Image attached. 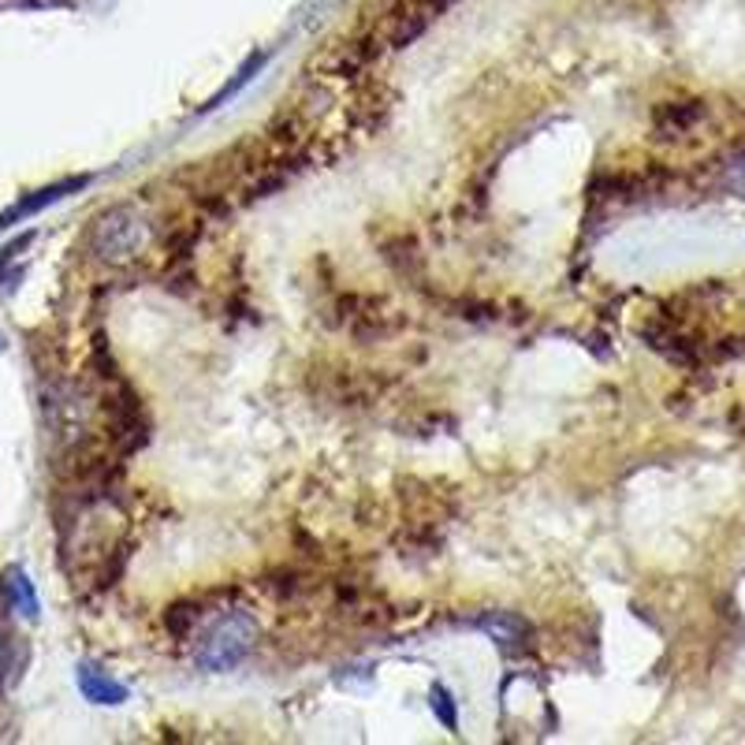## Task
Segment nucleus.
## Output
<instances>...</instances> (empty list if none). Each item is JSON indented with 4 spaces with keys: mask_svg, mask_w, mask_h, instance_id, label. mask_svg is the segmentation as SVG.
I'll list each match as a JSON object with an SVG mask.
<instances>
[{
    "mask_svg": "<svg viewBox=\"0 0 745 745\" xmlns=\"http://www.w3.org/2000/svg\"><path fill=\"white\" fill-rule=\"evenodd\" d=\"M429 704H432V715H437V720L444 723V731H459V709H455V697H451V693L444 690V686H432Z\"/></svg>",
    "mask_w": 745,
    "mask_h": 745,
    "instance_id": "nucleus-6",
    "label": "nucleus"
},
{
    "mask_svg": "<svg viewBox=\"0 0 745 745\" xmlns=\"http://www.w3.org/2000/svg\"><path fill=\"white\" fill-rule=\"evenodd\" d=\"M727 187L738 197H745V154L742 157H734L731 165H727Z\"/></svg>",
    "mask_w": 745,
    "mask_h": 745,
    "instance_id": "nucleus-7",
    "label": "nucleus"
},
{
    "mask_svg": "<svg viewBox=\"0 0 745 745\" xmlns=\"http://www.w3.org/2000/svg\"><path fill=\"white\" fill-rule=\"evenodd\" d=\"M470 627L481 630V634H488L493 641H499L504 648H515L530 637V622H526L522 616H515V611H481V616L470 619Z\"/></svg>",
    "mask_w": 745,
    "mask_h": 745,
    "instance_id": "nucleus-3",
    "label": "nucleus"
},
{
    "mask_svg": "<svg viewBox=\"0 0 745 745\" xmlns=\"http://www.w3.org/2000/svg\"><path fill=\"white\" fill-rule=\"evenodd\" d=\"M149 247V221L138 205H109L90 221V235H87V250L101 266H127L135 261L138 253Z\"/></svg>",
    "mask_w": 745,
    "mask_h": 745,
    "instance_id": "nucleus-1",
    "label": "nucleus"
},
{
    "mask_svg": "<svg viewBox=\"0 0 745 745\" xmlns=\"http://www.w3.org/2000/svg\"><path fill=\"white\" fill-rule=\"evenodd\" d=\"M253 637H258V627H253V619L247 611H224V616H216L210 627H205V634L197 637V648H194V659L202 671H232V667H239L247 653L253 648Z\"/></svg>",
    "mask_w": 745,
    "mask_h": 745,
    "instance_id": "nucleus-2",
    "label": "nucleus"
},
{
    "mask_svg": "<svg viewBox=\"0 0 745 745\" xmlns=\"http://www.w3.org/2000/svg\"><path fill=\"white\" fill-rule=\"evenodd\" d=\"M75 682H79V693L87 697L90 704H124L127 701V686L116 682L109 671H101V667H93V664H79Z\"/></svg>",
    "mask_w": 745,
    "mask_h": 745,
    "instance_id": "nucleus-4",
    "label": "nucleus"
},
{
    "mask_svg": "<svg viewBox=\"0 0 745 745\" xmlns=\"http://www.w3.org/2000/svg\"><path fill=\"white\" fill-rule=\"evenodd\" d=\"M8 597H12V603H15L19 611H23L26 619H37V597H34L31 578H26L23 571L8 574Z\"/></svg>",
    "mask_w": 745,
    "mask_h": 745,
    "instance_id": "nucleus-5",
    "label": "nucleus"
}]
</instances>
